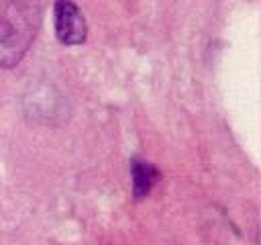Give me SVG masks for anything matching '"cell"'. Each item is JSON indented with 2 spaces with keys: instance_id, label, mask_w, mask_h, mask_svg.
<instances>
[{
  "instance_id": "1",
  "label": "cell",
  "mask_w": 261,
  "mask_h": 245,
  "mask_svg": "<svg viewBox=\"0 0 261 245\" xmlns=\"http://www.w3.org/2000/svg\"><path fill=\"white\" fill-rule=\"evenodd\" d=\"M39 6L33 0H8L0 10V67H14L27 53Z\"/></svg>"
},
{
  "instance_id": "2",
  "label": "cell",
  "mask_w": 261,
  "mask_h": 245,
  "mask_svg": "<svg viewBox=\"0 0 261 245\" xmlns=\"http://www.w3.org/2000/svg\"><path fill=\"white\" fill-rule=\"evenodd\" d=\"M86 20L71 0L55 2V35L63 45H80L86 41Z\"/></svg>"
},
{
  "instance_id": "3",
  "label": "cell",
  "mask_w": 261,
  "mask_h": 245,
  "mask_svg": "<svg viewBox=\"0 0 261 245\" xmlns=\"http://www.w3.org/2000/svg\"><path fill=\"white\" fill-rule=\"evenodd\" d=\"M130 169H133V192H135V196H137V198L147 196L149 190H151V186H153V184L157 182V178H159L157 169H155L151 163L139 161V159H135V161L130 163Z\"/></svg>"
}]
</instances>
